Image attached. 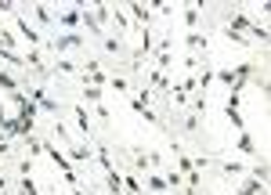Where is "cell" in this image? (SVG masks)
I'll return each mask as SVG.
<instances>
[{"label":"cell","mask_w":271,"mask_h":195,"mask_svg":"<svg viewBox=\"0 0 271 195\" xmlns=\"http://www.w3.org/2000/svg\"><path fill=\"white\" fill-rule=\"evenodd\" d=\"M69 156H72V163H90V159H94V148H90V145H72Z\"/></svg>","instance_id":"6"},{"label":"cell","mask_w":271,"mask_h":195,"mask_svg":"<svg viewBox=\"0 0 271 195\" xmlns=\"http://www.w3.org/2000/svg\"><path fill=\"white\" fill-rule=\"evenodd\" d=\"M72 195H90V192H83V188H80V185H76V188H72Z\"/></svg>","instance_id":"32"},{"label":"cell","mask_w":271,"mask_h":195,"mask_svg":"<svg viewBox=\"0 0 271 195\" xmlns=\"http://www.w3.org/2000/svg\"><path fill=\"white\" fill-rule=\"evenodd\" d=\"M253 177H257V181H264V185H268V167H253Z\"/></svg>","instance_id":"28"},{"label":"cell","mask_w":271,"mask_h":195,"mask_svg":"<svg viewBox=\"0 0 271 195\" xmlns=\"http://www.w3.org/2000/svg\"><path fill=\"white\" fill-rule=\"evenodd\" d=\"M145 185L152 188V192H167V181H163V177H156V174H148V177H145Z\"/></svg>","instance_id":"18"},{"label":"cell","mask_w":271,"mask_h":195,"mask_svg":"<svg viewBox=\"0 0 271 195\" xmlns=\"http://www.w3.org/2000/svg\"><path fill=\"white\" fill-rule=\"evenodd\" d=\"M33 18H36L40 25H54V14L43 7V4H33Z\"/></svg>","instance_id":"10"},{"label":"cell","mask_w":271,"mask_h":195,"mask_svg":"<svg viewBox=\"0 0 271 195\" xmlns=\"http://www.w3.org/2000/svg\"><path fill=\"white\" fill-rule=\"evenodd\" d=\"M76 72H80V65L65 62V58H58V62L51 65V76H76Z\"/></svg>","instance_id":"5"},{"label":"cell","mask_w":271,"mask_h":195,"mask_svg":"<svg viewBox=\"0 0 271 195\" xmlns=\"http://www.w3.org/2000/svg\"><path fill=\"white\" fill-rule=\"evenodd\" d=\"M80 7H83V4H72V7H65V11L58 14L54 22H58V25H65V29H80Z\"/></svg>","instance_id":"4"},{"label":"cell","mask_w":271,"mask_h":195,"mask_svg":"<svg viewBox=\"0 0 271 195\" xmlns=\"http://www.w3.org/2000/svg\"><path fill=\"white\" fill-rule=\"evenodd\" d=\"M174 101H177V105H185V101H188V94L181 91V87H174Z\"/></svg>","instance_id":"30"},{"label":"cell","mask_w":271,"mask_h":195,"mask_svg":"<svg viewBox=\"0 0 271 195\" xmlns=\"http://www.w3.org/2000/svg\"><path fill=\"white\" fill-rule=\"evenodd\" d=\"M25 58V65H33V69H43V58H40V51H29V54H22Z\"/></svg>","instance_id":"22"},{"label":"cell","mask_w":271,"mask_h":195,"mask_svg":"<svg viewBox=\"0 0 271 195\" xmlns=\"http://www.w3.org/2000/svg\"><path fill=\"white\" fill-rule=\"evenodd\" d=\"M257 192L264 195V181H257V177H250V181L239 188V195H257Z\"/></svg>","instance_id":"13"},{"label":"cell","mask_w":271,"mask_h":195,"mask_svg":"<svg viewBox=\"0 0 271 195\" xmlns=\"http://www.w3.org/2000/svg\"><path fill=\"white\" fill-rule=\"evenodd\" d=\"M188 47H192V51H206V36H199V33H188Z\"/></svg>","instance_id":"19"},{"label":"cell","mask_w":271,"mask_h":195,"mask_svg":"<svg viewBox=\"0 0 271 195\" xmlns=\"http://www.w3.org/2000/svg\"><path fill=\"white\" fill-rule=\"evenodd\" d=\"M0 87H4L7 94H14V91H22V87H18V80H14V76H11L7 69H0Z\"/></svg>","instance_id":"12"},{"label":"cell","mask_w":271,"mask_h":195,"mask_svg":"<svg viewBox=\"0 0 271 195\" xmlns=\"http://www.w3.org/2000/svg\"><path fill=\"white\" fill-rule=\"evenodd\" d=\"M148 83H152V87H159V91H163V87H167V72H152V76H148Z\"/></svg>","instance_id":"24"},{"label":"cell","mask_w":271,"mask_h":195,"mask_svg":"<svg viewBox=\"0 0 271 195\" xmlns=\"http://www.w3.org/2000/svg\"><path fill=\"white\" fill-rule=\"evenodd\" d=\"M51 47H54V51H83L87 40H83L80 33H62V36L51 40Z\"/></svg>","instance_id":"3"},{"label":"cell","mask_w":271,"mask_h":195,"mask_svg":"<svg viewBox=\"0 0 271 195\" xmlns=\"http://www.w3.org/2000/svg\"><path fill=\"white\" fill-rule=\"evenodd\" d=\"M217 80H221V83H228V91L235 87V76H232V69H221V72H217Z\"/></svg>","instance_id":"25"},{"label":"cell","mask_w":271,"mask_h":195,"mask_svg":"<svg viewBox=\"0 0 271 195\" xmlns=\"http://www.w3.org/2000/svg\"><path fill=\"white\" fill-rule=\"evenodd\" d=\"M14 22H18V33H22V36H25L29 43H40V33H36V29H33V25H29L25 18H14Z\"/></svg>","instance_id":"11"},{"label":"cell","mask_w":271,"mask_h":195,"mask_svg":"<svg viewBox=\"0 0 271 195\" xmlns=\"http://www.w3.org/2000/svg\"><path fill=\"white\" fill-rule=\"evenodd\" d=\"M199 14H203V4H185V25L195 33V25H199Z\"/></svg>","instance_id":"7"},{"label":"cell","mask_w":271,"mask_h":195,"mask_svg":"<svg viewBox=\"0 0 271 195\" xmlns=\"http://www.w3.org/2000/svg\"><path fill=\"white\" fill-rule=\"evenodd\" d=\"M105 47H109L112 54H116V51H123V47H119V40H112V36H105Z\"/></svg>","instance_id":"29"},{"label":"cell","mask_w":271,"mask_h":195,"mask_svg":"<svg viewBox=\"0 0 271 195\" xmlns=\"http://www.w3.org/2000/svg\"><path fill=\"white\" fill-rule=\"evenodd\" d=\"M224 116H228V123H232L235 130H246V123H243V112H239V109H224Z\"/></svg>","instance_id":"16"},{"label":"cell","mask_w":271,"mask_h":195,"mask_svg":"<svg viewBox=\"0 0 271 195\" xmlns=\"http://www.w3.org/2000/svg\"><path fill=\"white\" fill-rule=\"evenodd\" d=\"M72 112H76V123L83 130V138H90V116H87V109H72Z\"/></svg>","instance_id":"15"},{"label":"cell","mask_w":271,"mask_h":195,"mask_svg":"<svg viewBox=\"0 0 271 195\" xmlns=\"http://www.w3.org/2000/svg\"><path fill=\"white\" fill-rule=\"evenodd\" d=\"M7 148H11V145H7L4 138H0V156H7Z\"/></svg>","instance_id":"31"},{"label":"cell","mask_w":271,"mask_h":195,"mask_svg":"<svg viewBox=\"0 0 271 195\" xmlns=\"http://www.w3.org/2000/svg\"><path fill=\"white\" fill-rule=\"evenodd\" d=\"M127 11L134 14V22H145V29H148V22H152V11H148L145 4H127Z\"/></svg>","instance_id":"8"},{"label":"cell","mask_w":271,"mask_h":195,"mask_svg":"<svg viewBox=\"0 0 271 195\" xmlns=\"http://www.w3.org/2000/svg\"><path fill=\"white\" fill-rule=\"evenodd\" d=\"M105 177H109V188H112L116 195H119V192H123V177H119L116 170H105Z\"/></svg>","instance_id":"17"},{"label":"cell","mask_w":271,"mask_h":195,"mask_svg":"<svg viewBox=\"0 0 271 195\" xmlns=\"http://www.w3.org/2000/svg\"><path fill=\"white\" fill-rule=\"evenodd\" d=\"M109 87H116V91H130V83H127V80H119V76L109 80Z\"/></svg>","instance_id":"27"},{"label":"cell","mask_w":271,"mask_h":195,"mask_svg":"<svg viewBox=\"0 0 271 195\" xmlns=\"http://www.w3.org/2000/svg\"><path fill=\"white\" fill-rule=\"evenodd\" d=\"M94 159H98V167H101V170H112V156H109V148H105V145L94 148Z\"/></svg>","instance_id":"14"},{"label":"cell","mask_w":271,"mask_h":195,"mask_svg":"<svg viewBox=\"0 0 271 195\" xmlns=\"http://www.w3.org/2000/svg\"><path fill=\"white\" fill-rule=\"evenodd\" d=\"M163 181H167V188H177V185H181V181H185V177H181V174H177V170H170V174H167V177H163Z\"/></svg>","instance_id":"26"},{"label":"cell","mask_w":271,"mask_h":195,"mask_svg":"<svg viewBox=\"0 0 271 195\" xmlns=\"http://www.w3.org/2000/svg\"><path fill=\"white\" fill-rule=\"evenodd\" d=\"M228 22H232V25H228L232 33H239V29H250L253 36H261V43H268V29H264V25H253V22L246 18L243 11H235V14H228Z\"/></svg>","instance_id":"1"},{"label":"cell","mask_w":271,"mask_h":195,"mask_svg":"<svg viewBox=\"0 0 271 195\" xmlns=\"http://www.w3.org/2000/svg\"><path fill=\"white\" fill-rule=\"evenodd\" d=\"M83 98H87L90 105H98V101H101V91H98V87H87V83H83Z\"/></svg>","instance_id":"23"},{"label":"cell","mask_w":271,"mask_h":195,"mask_svg":"<svg viewBox=\"0 0 271 195\" xmlns=\"http://www.w3.org/2000/svg\"><path fill=\"white\" fill-rule=\"evenodd\" d=\"M235 141H239V148H243L246 156H253V152H257V141L250 138V130H239V138H235Z\"/></svg>","instance_id":"9"},{"label":"cell","mask_w":271,"mask_h":195,"mask_svg":"<svg viewBox=\"0 0 271 195\" xmlns=\"http://www.w3.org/2000/svg\"><path fill=\"white\" fill-rule=\"evenodd\" d=\"M221 170H224V177H239V174H243L246 167H243V163H224Z\"/></svg>","instance_id":"21"},{"label":"cell","mask_w":271,"mask_h":195,"mask_svg":"<svg viewBox=\"0 0 271 195\" xmlns=\"http://www.w3.org/2000/svg\"><path fill=\"white\" fill-rule=\"evenodd\" d=\"M29 101H33L36 105V109H43V112H51V116H58V101L47 94V91H43V87L36 83V87H29V94H25Z\"/></svg>","instance_id":"2"},{"label":"cell","mask_w":271,"mask_h":195,"mask_svg":"<svg viewBox=\"0 0 271 195\" xmlns=\"http://www.w3.org/2000/svg\"><path fill=\"white\" fill-rule=\"evenodd\" d=\"M18 195H40L36 185H33V177H22V185H18Z\"/></svg>","instance_id":"20"}]
</instances>
